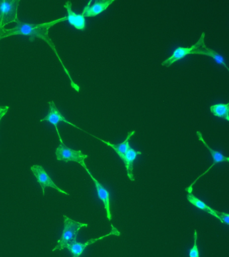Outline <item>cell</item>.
Returning <instances> with one entry per match:
<instances>
[{"instance_id": "obj_1", "label": "cell", "mask_w": 229, "mask_h": 257, "mask_svg": "<svg viewBox=\"0 0 229 257\" xmlns=\"http://www.w3.org/2000/svg\"><path fill=\"white\" fill-rule=\"evenodd\" d=\"M66 20H67V16L60 18V19L53 20V21L52 22H46V23L33 24L25 23V22H22L18 19L17 21H16L17 25H16L15 28H12V29H5V28H3V29L0 30V40L9 37V36L15 35L29 36L30 41H33V40H35V38H41V39L43 40L44 41L46 42V43L49 44L50 47L55 52L56 56L59 58V61L61 62L62 66H63L64 70H65L67 76H69L72 87H73L76 91L80 92V86L73 82L69 71H68L65 66H64L61 58H60L59 54H58L55 44H54L53 41H52L51 38H50L49 35H48V32H49L50 28L53 27L55 24L59 23V22H65Z\"/></svg>"}, {"instance_id": "obj_2", "label": "cell", "mask_w": 229, "mask_h": 257, "mask_svg": "<svg viewBox=\"0 0 229 257\" xmlns=\"http://www.w3.org/2000/svg\"><path fill=\"white\" fill-rule=\"evenodd\" d=\"M63 218L64 228L63 233H62L61 238L58 240L57 245L52 250L53 252L57 250H62L63 249L67 248L69 244L76 241L80 229L84 228V227L86 228L88 226V224L86 223L77 222V221L72 220L69 217L66 216L65 215H63Z\"/></svg>"}, {"instance_id": "obj_3", "label": "cell", "mask_w": 229, "mask_h": 257, "mask_svg": "<svg viewBox=\"0 0 229 257\" xmlns=\"http://www.w3.org/2000/svg\"><path fill=\"white\" fill-rule=\"evenodd\" d=\"M19 0H0V29L7 24L16 22L18 18Z\"/></svg>"}, {"instance_id": "obj_4", "label": "cell", "mask_w": 229, "mask_h": 257, "mask_svg": "<svg viewBox=\"0 0 229 257\" xmlns=\"http://www.w3.org/2000/svg\"><path fill=\"white\" fill-rule=\"evenodd\" d=\"M57 160L63 162L78 163L82 167L86 166L85 160L88 155L84 154L80 150H74L68 148L63 143H61L55 151Z\"/></svg>"}, {"instance_id": "obj_5", "label": "cell", "mask_w": 229, "mask_h": 257, "mask_svg": "<svg viewBox=\"0 0 229 257\" xmlns=\"http://www.w3.org/2000/svg\"><path fill=\"white\" fill-rule=\"evenodd\" d=\"M31 172L35 175L36 179H37V182L39 183L40 186H41L42 190H43V196L45 194V189L47 188H52L55 189V190L58 191V192L61 193V194L68 195V193L65 192V191L61 190V188H59L55 184V183L53 182V180L49 175L48 174L47 171L44 169L42 166L39 165H34L31 166Z\"/></svg>"}, {"instance_id": "obj_6", "label": "cell", "mask_w": 229, "mask_h": 257, "mask_svg": "<svg viewBox=\"0 0 229 257\" xmlns=\"http://www.w3.org/2000/svg\"><path fill=\"white\" fill-rule=\"evenodd\" d=\"M111 231L109 234L104 235V236H102L100 237H98V238H92L90 239L89 240H88L87 242L82 243L77 242V240L75 241V242H72L71 244H69L67 247L68 250H69L70 253H71L72 255V257H80L81 255L83 254L84 250L85 249L87 248L88 246L94 244L97 241L102 240L106 237L110 236H120L121 233L119 232V230H118L116 227H114L113 225L111 224Z\"/></svg>"}, {"instance_id": "obj_7", "label": "cell", "mask_w": 229, "mask_h": 257, "mask_svg": "<svg viewBox=\"0 0 229 257\" xmlns=\"http://www.w3.org/2000/svg\"><path fill=\"white\" fill-rule=\"evenodd\" d=\"M49 112H48L47 115L46 116L45 118H43V119H41V122H43L44 120H46V121L49 122L50 123L53 124V125L55 126L58 136H59V138L60 142L63 143V140H62L61 137L60 136L59 130H58L57 124H59V122H66V123L71 124V125L75 126L76 128H79V130H82V128L78 127V126L75 125V124L71 123V122H70L69 121H68V120L66 119L65 117H64L63 114L61 113V112L59 111L57 106H56L55 102L53 101H51L49 102Z\"/></svg>"}, {"instance_id": "obj_8", "label": "cell", "mask_w": 229, "mask_h": 257, "mask_svg": "<svg viewBox=\"0 0 229 257\" xmlns=\"http://www.w3.org/2000/svg\"><path fill=\"white\" fill-rule=\"evenodd\" d=\"M196 135L197 137L198 138V140H200V142H202V144L204 145V146L206 147V148L208 149L209 152H210L211 156H212V158L213 159V164H212V166H211L210 168L206 171V172L203 173V174L201 175V176H199L198 178L190 185V186H188V188H186V192H188V193H192L193 186H194L195 183H196L197 180H199L201 177L204 176V174H206L207 172H209V170H210V169L214 166V165L219 164V163L228 162L229 161L228 157L223 156L222 153L219 152L218 151L213 150V149L211 148L210 147L206 144V142H205V140H204V138H203L202 133L198 131V132H196Z\"/></svg>"}, {"instance_id": "obj_9", "label": "cell", "mask_w": 229, "mask_h": 257, "mask_svg": "<svg viewBox=\"0 0 229 257\" xmlns=\"http://www.w3.org/2000/svg\"><path fill=\"white\" fill-rule=\"evenodd\" d=\"M205 33L202 32L200 39L195 44L194 49L192 52V54H200V55H206L214 58L218 63L222 64L227 70H228V66L225 63L224 58L214 50L207 47L204 43Z\"/></svg>"}, {"instance_id": "obj_10", "label": "cell", "mask_w": 229, "mask_h": 257, "mask_svg": "<svg viewBox=\"0 0 229 257\" xmlns=\"http://www.w3.org/2000/svg\"><path fill=\"white\" fill-rule=\"evenodd\" d=\"M88 174L91 177L92 180L95 184L96 190H97L98 198L100 200L103 202L104 205V208H105L106 212V216L108 220H111L112 218V215L111 212V209H110V193L108 192L107 189L105 187L103 186V185L100 184V182H98L97 180L91 174L90 170H88L87 166L84 167Z\"/></svg>"}, {"instance_id": "obj_11", "label": "cell", "mask_w": 229, "mask_h": 257, "mask_svg": "<svg viewBox=\"0 0 229 257\" xmlns=\"http://www.w3.org/2000/svg\"><path fill=\"white\" fill-rule=\"evenodd\" d=\"M115 2L114 0H102V1H96L93 5L90 6L92 1H90L88 5L84 8L83 12L84 17H94L105 11L106 9L112 3Z\"/></svg>"}, {"instance_id": "obj_12", "label": "cell", "mask_w": 229, "mask_h": 257, "mask_svg": "<svg viewBox=\"0 0 229 257\" xmlns=\"http://www.w3.org/2000/svg\"><path fill=\"white\" fill-rule=\"evenodd\" d=\"M67 11V20L69 24L73 26L76 29L84 30L86 28V20L84 17V12L81 14H75L72 10V3L71 2H67L64 5Z\"/></svg>"}, {"instance_id": "obj_13", "label": "cell", "mask_w": 229, "mask_h": 257, "mask_svg": "<svg viewBox=\"0 0 229 257\" xmlns=\"http://www.w3.org/2000/svg\"><path fill=\"white\" fill-rule=\"evenodd\" d=\"M142 154V152L139 151H135L133 148H130L128 149V152L124 155L122 160L123 161L124 166H125L126 173L130 180L134 182L135 180L133 174V164L134 160H136V157L138 155Z\"/></svg>"}, {"instance_id": "obj_14", "label": "cell", "mask_w": 229, "mask_h": 257, "mask_svg": "<svg viewBox=\"0 0 229 257\" xmlns=\"http://www.w3.org/2000/svg\"><path fill=\"white\" fill-rule=\"evenodd\" d=\"M194 48L195 44L191 46V47L177 48L176 49L174 50V52H173L172 55L170 57L167 58L166 60H164V61L162 62V65L169 67V66L174 64V62L182 59L183 58H184L185 56L187 55H189V54H192V52L193 50L194 49Z\"/></svg>"}, {"instance_id": "obj_15", "label": "cell", "mask_w": 229, "mask_h": 257, "mask_svg": "<svg viewBox=\"0 0 229 257\" xmlns=\"http://www.w3.org/2000/svg\"><path fill=\"white\" fill-rule=\"evenodd\" d=\"M134 134H135V131H132V132H128L127 134V138H126V140H124L123 142L119 144H112L111 143L100 140V139L96 138H96H97L98 140L101 141V142L104 143L106 145H107L108 146L113 149V150L115 151L116 154H118V156H119L120 158L122 160V159L123 158L124 155H125L126 152H128V149L130 148L129 144L130 139L131 138V137L134 136Z\"/></svg>"}, {"instance_id": "obj_16", "label": "cell", "mask_w": 229, "mask_h": 257, "mask_svg": "<svg viewBox=\"0 0 229 257\" xmlns=\"http://www.w3.org/2000/svg\"><path fill=\"white\" fill-rule=\"evenodd\" d=\"M187 200H188L191 204L194 205V206H196V208L200 209V210L204 211V212L208 213V214L214 216L215 218L218 219V217L217 216L216 213V210H214V209L210 208V207L208 206V205L205 204L204 202H202V201L200 200V199L197 198L196 196H195L192 193H188V194H187Z\"/></svg>"}, {"instance_id": "obj_17", "label": "cell", "mask_w": 229, "mask_h": 257, "mask_svg": "<svg viewBox=\"0 0 229 257\" xmlns=\"http://www.w3.org/2000/svg\"><path fill=\"white\" fill-rule=\"evenodd\" d=\"M210 111L214 116L229 120V104L218 103L210 106Z\"/></svg>"}, {"instance_id": "obj_18", "label": "cell", "mask_w": 229, "mask_h": 257, "mask_svg": "<svg viewBox=\"0 0 229 257\" xmlns=\"http://www.w3.org/2000/svg\"><path fill=\"white\" fill-rule=\"evenodd\" d=\"M194 244L192 248L190 249V253H189V257H200V252H199V249L198 244H197V240H198V232L196 230L194 231Z\"/></svg>"}, {"instance_id": "obj_19", "label": "cell", "mask_w": 229, "mask_h": 257, "mask_svg": "<svg viewBox=\"0 0 229 257\" xmlns=\"http://www.w3.org/2000/svg\"><path fill=\"white\" fill-rule=\"evenodd\" d=\"M216 213L217 216L218 217V220L220 221L221 222L224 223V224H226L227 226L229 224L228 223V214L224 212H218V211H216Z\"/></svg>"}, {"instance_id": "obj_20", "label": "cell", "mask_w": 229, "mask_h": 257, "mask_svg": "<svg viewBox=\"0 0 229 257\" xmlns=\"http://www.w3.org/2000/svg\"><path fill=\"white\" fill-rule=\"evenodd\" d=\"M9 108V106H0V117H3V116H5L6 114H7Z\"/></svg>"}, {"instance_id": "obj_21", "label": "cell", "mask_w": 229, "mask_h": 257, "mask_svg": "<svg viewBox=\"0 0 229 257\" xmlns=\"http://www.w3.org/2000/svg\"><path fill=\"white\" fill-rule=\"evenodd\" d=\"M2 118H3V117H0V120H1Z\"/></svg>"}, {"instance_id": "obj_22", "label": "cell", "mask_w": 229, "mask_h": 257, "mask_svg": "<svg viewBox=\"0 0 229 257\" xmlns=\"http://www.w3.org/2000/svg\"><path fill=\"white\" fill-rule=\"evenodd\" d=\"M0 30H1V29H0Z\"/></svg>"}]
</instances>
